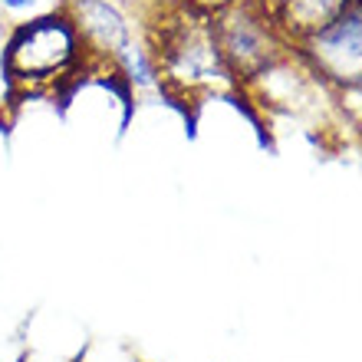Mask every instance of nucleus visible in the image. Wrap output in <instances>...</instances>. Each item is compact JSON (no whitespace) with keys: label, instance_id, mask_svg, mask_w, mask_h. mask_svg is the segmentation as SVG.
I'll return each instance as SVG.
<instances>
[{"label":"nucleus","instance_id":"obj_5","mask_svg":"<svg viewBox=\"0 0 362 362\" xmlns=\"http://www.w3.org/2000/svg\"><path fill=\"white\" fill-rule=\"evenodd\" d=\"M66 13L86 43L89 57L95 59V66H103L105 73L115 57H122L132 43L142 40L139 23L115 0H66Z\"/></svg>","mask_w":362,"mask_h":362},{"label":"nucleus","instance_id":"obj_4","mask_svg":"<svg viewBox=\"0 0 362 362\" xmlns=\"http://www.w3.org/2000/svg\"><path fill=\"white\" fill-rule=\"evenodd\" d=\"M296 53L326 83L362 89V4H353L326 30L300 43Z\"/></svg>","mask_w":362,"mask_h":362},{"label":"nucleus","instance_id":"obj_6","mask_svg":"<svg viewBox=\"0 0 362 362\" xmlns=\"http://www.w3.org/2000/svg\"><path fill=\"white\" fill-rule=\"evenodd\" d=\"M267 7L274 27L290 47H300L320 30H326L339 13L353 7L356 0H260Z\"/></svg>","mask_w":362,"mask_h":362},{"label":"nucleus","instance_id":"obj_7","mask_svg":"<svg viewBox=\"0 0 362 362\" xmlns=\"http://www.w3.org/2000/svg\"><path fill=\"white\" fill-rule=\"evenodd\" d=\"M59 10H66V0H0L4 23H23V20H37Z\"/></svg>","mask_w":362,"mask_h":362},{"label":"nucleus","instance_id":"obj_9","mask_svg":"<svg viewBox=\"0 0 362 362\" xmlns=\"http://www.w3.org/2000/svg\"><path fill=\"white\" fill-rule=\"evenodd\" d=\"M20 362H57V359H43V356H23Z\"/></svg>","mask_w":362,"mask_h":362},{"label":"nucleus","instance_id":"obj_3","mask_svg":"<svg viewBox=\"0 0 362 362\" xmlns=\"http://www.w3.org/2000/svg\"><path fill=\"white\" fill-rule=\"evenodd\" d=\"M214 33H218L224 63L240 83H254L267 66L290 53V43L274 27L267 7L260 0H230L214 13Z\"/></svg>","mask_w":362,"mask_h":362},{"label":"nucleus","instance_id":"obj_1","mask_svg":"<svg viewBox=\"0 0 362 362\" xmlns=\"http://www.w3.org/2000/svg\"><path fill=\"white\" fill-rule=\"evenodd\" d=\"M145 43L152 49L162 89L178 99H204L211 93L238 89V79L224 63L211 10L175 4L148 23Z\"/></svg>","mask_w":362,"mask_h":362},{"label":"nucleus","instance_id":"obj_2","mask_svg":"<svg viewBox=\"0 0 362 362\" xmlns=\"http://www.w3.org/2000/svg\"><path fill=\"white\" fill-rule=\"evenodd\" d=\"M95 69L86 43L66 10L10 23L4 40V76L13 105L23 95H59Z\"/></svg>","mask_w":362,"mask_h":362},{"label":"nucleus","instance_id":"obj_8","mask_svg":"<svg viewBox=\"0 0 362 362\" xmlns=\"http://www.w3.org/2000/svg\"><path fill=\"white\" fill-rule=\"evenodd\" d=\"M7 30H10V23H4V20H0V112H4L7 105H13V95H10L7 76H4V40H7Z\"/></svg>","mask_w":362,"mask_h":362},{"label":"nucleus","instance_id":"obj_10","mask_svg":"<svg viewBox=\"0 0 362 362\" xmlns=\"http://www.w3.org/2000/svg\"><path fill=\"white\" fill-rule=\"evenodd\" d=\"M356 4H362V0H356Z\"/></svg>","mask_w":362,"mask_h":362}]
</instances>
